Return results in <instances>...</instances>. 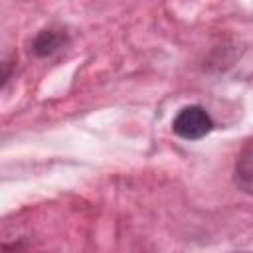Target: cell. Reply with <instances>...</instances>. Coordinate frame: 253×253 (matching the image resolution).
<instances>
[{
	"label": "cell",
	"instance_id": "obj_1",
	"mask_svg": "<svg viewBox=\"0 0 253 253\" xmlns=\"http://www.w3.org/2000/svg\"><path fill=\"white\" fill-rule=\"evenodd\" d=\"M213 128V121L210 113L200 105H188L178 111L172 121V130L176 136L184 140H200L210 134Z\"/></svg>",
	"mask_w": 253,
	"mask_h": 253
},
{
	"label": "cell",
	"instance_id": "obj_2",
	"mask_svg": "<svg viewBox=\"0 0 253 253\" xmlns=\"http://www.w3.org/2000/svg\"><path fill=\"white\" fill-rule=\"evenodd\" d=\"M69 43V36L63 28H57V26H49V28H43L40 30L32 43H30V51L38 57H51L55 55L57 51H61L65 45Z\"/></svg>",
	"mask_w": 253,
	"mask_h": 253
},
{
	"label": "cell",
	"instance_id": "obj_3",
	"mask_svg": "<svg viewBox=\"0 0 253 253\" xmlns=\"http://www.w3.org/2000/svg\"><path fill=\"white\" fill-rule=\"evenodd\" d=\"M233 180H235V186L241 192L253 196V140L247 142L239 150V154L235 158Z\"/></svg>",
	"mask_w": 253,
	"mask_h": 253
}]
</instances>
